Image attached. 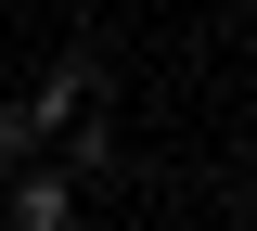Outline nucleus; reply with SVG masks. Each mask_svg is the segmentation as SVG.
<instances>
[{
  "label": "nucleus",
  "instance_id": "1",
  "mask_svg": "<svg viewBox=\"0 0 257 231\" xmlns=\"http://www.w3.org/2000/svg\"><path fill=\"white\" fill-rule=\"evenodd\" d=\"M13 231H77V193H64V180H26V193H13Z\"/></svg>",
  "mask_w": 257,
  "mask_h": 231
}]
</instances>
